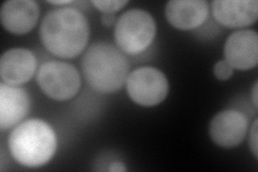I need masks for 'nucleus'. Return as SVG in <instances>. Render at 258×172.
Returning a JSON list of instances; mask_svg holds the SVG:
<instances>
[{
	"instance_id": "423d86ee",
	"label": "nucleus",
	"mask_w": 258,
	"mask_h": 172,
	"mask_svg": "<svg viewBox=\"0 0 258 172\" xmlns=\"http://www.w3.org/2000/svg\"><path fill=\"white\" fill-rule=\"evenodd\" d=\"M125 84L129 98L142 106L158 105L169 93L167 77L154 67H140L134 70L128 75Z\"/></svg>"
},
{
	"instance_id": "1a4fd4ad",
	"label": "nucleus",
	"mask_w": 258,
	"mask_h": 172,
	"mask_svg": "<svg viewBox=\"0 0 258 172\" xmlns=\"http://www.w3.org/2000/svg\"><path fill=\"white\" fill-rule=\"evenodd\" d=\"M37 71V59L30 50L10 48L0 59V77L7 85L20 86L27 83Z\"/></svg>"
},
{
	"instance_id": "9d476101",
	"label": "nucleus",
	"mask_w": 258,
	"mask_h": 172,
	"mask_svg": "<svg viewBox=\"0 0 258 172\" xmlns=\"http://www.w3.org/2000/svg\"><path fill=\"white\" fill-rule=\"evenodd\" d=\"M212 13L216 22L228 28L252 25L258 18L256 0H215Z\"/></svg>"
},
{
	"instance_id": "6e6552de",
	"label": "nucleus",
	"mask_w": 258,
	"mask_h": 172,
	"mask_svg": "<svg viewBox=\"0 0 258 172\" xmlns=\"http://www.w3.org/2000/svg\"><path fill=\"white\" fill-rule=\"evenodd\" d=\"M225 61L233 69L249 70L258 64V34L252 29L238 30L226 40Z\"/></svg>"
},
{
	"instance_id": "dca6fc26",
	"label": "nucleus",
	"mask_w": 258,
	"mask_h": 172,
	"mask_svg": "<svg viewBox=\"0 0 258 172\" xmlns=\"http://www.w3.org/2000/svg\"><path fill=\"white\" fill-rule=\"evenodd\" d=\"M257 120L254 121L253 126L251 128V132H249V146H251L252 153L254 155V157L257 159V155H258V143H257Z\"/></svg>"
},
{
	"instance_id": "0eeeda50",
	"label": "nucleus",
	"mask_w": 258,
	"mask_h": 172,
	"mask_svg": "<svg viewBox=\"0 0 258 172\" xmlns=\"http://www.w3.org/2000/svg\"><path fill=\"white\" fill-rule=\"evenodd\" d=\"M248 121L237 110H224L210 122L209 133L212 141L224 149L238 146L247 134Z\"/></svg>"
},
{
	"instance_id": "7ed1b4c3",
	"label": "nucleus",
	"mask_w": 258,
	"mask_h": 172,
	"mask_svg": "<svg viewBox=\"0 0 258 172\" xmlns=\"http://www.w3.org/2000/svg\"><path fill=\"white\" fill-rule=\"evenodd\" d=\"M81 65L87 83L97 92L115 93L126 83L127 59L119 48L108 42H97L88 47Z\"/></svg>"
},
{
	"instance_id": "4468645a",
	"label": "nucleus",
	"mask_w": 258,
	"mask_h": 172,
	"mask_svg": "<svg viewBox=\"0 0 258 172\" xmlns=\"http://www.w3.org/2000/svg\"><path fill=\"white\" fill-rule=\"evenodd\" d=\"M103 14H115L128 4L125 0H95L92 3Z\"/></svg>"
},
{
	"instance_id": "2eb2a0df",
	"label": "nucleus",
	"mask_w": 258,
	"mask_h": 172,
	"mask_svg": "<svg viewBox=\"0 0 258 172\" xmlns=\"http://www.w3.org/2000/svg\"><path fill=\"white\" fill-rule=\"evenodd\" d=\"M213 73L217 80L220 81H227L233 75V68L225 60L217 62L214 65Z\"/></svg>"
},
{
	"instance_id": "20e7f679",
	"label": "nucleus",
	"mask_w": 258,
	"mask_h": 172,
	"mask_svg": "<svg viewBox=\"0 0 258 172\" xmlns=\"http://www.w3.org/2000/svg\"><path fill=\"white\" fill-rule=\"evenodd\" d=\"M156 35V23L144 10H128L119 16L115 24L114 37L120 51L138 55L148 50Z\"/></svg>"
},
{
	"instance_id": "6ab92c4d",
	"label": "nucleus",
	"mask_w": 258,
	"mask_h": 172,
	"mask_svg": "<svg viewBox=\"0 0 258 172\" xmlns=\"http://www.w3.org/2000/svg\"><path fill=\"white\" fill-rule=\"evenodd\" d=\"M257 88H258V83H257V82H255L254 87H253V91H252V100H253V104L255 106V109L258 108V101H257L258 93H257Z\"/></svg>"
},
{
	"instance_id": "f8f14e48",
	"label": "nucleus",
	"mask_w": 258,
	"mask_h": 172,
	"mask_svg": "<svg viewBox=\"0 0 258 172\" xmlns=\"http://www.w3.org/2000/svg\"><path fill=\"white\" fill-rule=\"evenodd\" d=\"M165 14L174 28L191 30L207 21L209 4L205 0H171L166 6Z\"/></svg>"
},
{
	"instance_id": "9b49d317",
	"label": "nucleus",
	"mask_w": 258,
	"mask_h": 172,
	"mask_svg": "<svg viewBox=\"0 0 258 172\" xmlns=\"http://www.w3.org/2000/svg\"><path fill=\"white\" fill-rule=\"evenodd\" d=\"M40 9L32 0H10L2 7L0 20L3 26L15 35L27 34L34 29L39 19Z\"/></svg>"
},
{
	"instance_id": "f03ea898",
	"label": "nucleus",
	"mask_w": 258,
	"mask_h": 172,
	"mask_svg": "<svg viewBox=\"0 0 258 172\" xmlns=\"http://www.w3.org/2000/svg\"><path fill=\"white\" fill-rule=\"evenodd\" d=\"M8 145L12 157L20 165L38 168L53 158L57 149V137L45 121L32 119L12 130Z\"/></svg>"
},
{
	"instance_id": "39448f33",
	"label": "nucleus",
	"mask_w": 258,
	"mask_h": 172,
	"mask_svg": "<svg viewBox=\"0 0 258 172\" xmlns=\"http://www.w3.org/2000/svg\"><path fill=\"white\" fill-rule=\"evenodd\" d=\"M37 82L47 97L57 101L74 98L81 87L78 69L64 62H47L41 65L37 73Z\"/></svg>"
},
{
	"instance_id": "f3484780",
	"label": "nucleus",
	"mask_w": 258,
	"mask_h": 172,
	"mask_svg": "<svg viewBox=\"0 0 258 172\" xmlns=\"http://www.w3.org/2000/svg\"><path fill=\"white\" fill-rule=\"evenodd\" d=\"M101 23H102L103 26L111 27L114 23L116 24V16H115V14H102Z\"/></svg>"
},
{
	"instance_id": "a211bd4d",
	"label": "nucleus",
	"mask_w": 258,
	"mask_h": 172,
	"mask_svg": "<svg viewBox=\"0 0 258 172\" xmlns=\"http://www.w3.org/2000/svg\"><path fill=\"white\" fill-rule=\"evenodd\" d=\"M109 170L114 171V172H120V171H126V168L124 166V163L119 162V161H114V162L111 163Z\"/></svg>"
},
{
	"instance_id": "ddd939ff",
	"label": "nucleus",
	"mask_w": 258,
	"mask_h": 172,
	"mask_svg": "<svg viewBox=\"0 0 258 172\" xmlns=\"http://www.w3.org/2000/svg\"><path fill=\"white\" fill-rule=\"evenodd\" d=\"M30 110L28 93L19 86L0 83V128L9 129L25 118Z\"/></svg>"
},
{
	"instance_id": "aec40b11",
	"label": "nucleus",
	"mask_w": 258,
	"mask_h": 172,
	"mask_svg": "<svg viewBox=\"0 0 258 172\" xmlns=\"http://www.w3.org/2000/svg\"><path fill=\"white\" fill-rule=\"evenodd\" d=\"M48 4L54 5V6H66V5H71L74 4V2H71V0H66V2H48Z\"/></svg>"
},
{
	"instance_id": "f257e3e1",
	"label": "nucleus",
	"mask_w": 258,
	"mask_h": 172,
	"mask_svg": "<svg viewBox=\"0 0 258 172\" xmlns=\"http://www.w3.org/2000/svg\"><path fill=\"white\" fill-rule=\"evenodd\" d=\"M91 28L86 16L75 8L61 7L48 12L40 27L46 50L60 59H74L84 51Z\"/></svg>"
}]
</instances>
